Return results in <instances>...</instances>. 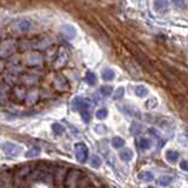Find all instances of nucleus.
Here are the masks:
<instances>
[{
	"instance_id": "f257e3e1",
	"label": "nucleus",
	"mask_w": 188,
	"mask_h": 188,
	"mask_svg": "<svg viewBox=\"0 0 188 188\" xmlns=\"http://www.w3.org/2000/svg\"><path fill=\"white\" fill-rule=\"evenodd\" d=\"M74 153H75L76 160L84 163L88 158V147L84 142H78L74 145Z\"/></svg>"
},
{
	"instance_id": "f03ea898",
	"label": "nucleus",
	"mask_w": 188,
	"mask_h": 188,
	"mask_svg": "<svg viewBox=\"0 0 188 188\" xmlns=\"http://www.w3.org/2000/svg\"><path fill=\"white\" fill-rule=\"evenodd\" d=\"M91 106L89 99H82L80 96H76L72 101V108L75 111H86Z\"/></svg>"
},
{
	"instance_id": "7ed1b4c3",
	"label": "nucleus",
	"mask_w": 188,
	"mask_h": 188,
	"mask_svg": "<svg viewBox=\"0 0 188 188\" xmlns=\"http://www.w3.org/2000/svg\"><path fill=\"white\" fill-rule=\"evenodd\" d=\"M2 149L5 152V154L7 156H11V158H14V156H18L19 153H20L21 148L14 143H11V142H7L2 146Z\"/></svg>"
},
{
	"instance_id": "20e7f679",
	"label": "nucleus",
	"mask_w": 188,
	"mask_h": 188,
	"mask_svg": "<svg viewBox=\"0 0 188 188\" xmlns=\"http://www.w3.org/2000/svg\"><path fill=\"white\" fill-rule=\"evenodd\" d=\"M13 41H4L1 45H0V57L1 58H5L6 55L11 53L13 51Z\"/></svg>"
},
{
	"instance_id": "39448f33",
	"label": "nucleus",
	"mask_w": 188,
	"mask_h": 188,
	"mask_svg": "<svg viewBox=\"0 0 188 188\" xmlns=\"http://www.w3.org/2000/svg\"><path fill=\"white\" fill-rule=\"evenodd\" d=\"M13 27L15 29L20 31V32H26V31L29 29V27H31V22L28 20H26V19H20V20H17L14 22Z\"/></svg>"
},
{
	"instance_id": "423d86ee",
	"label": "nucleus",
	"mask_w": 188,
	"mask_h": 188,
	"mask_svg": "<svg viewBox=\"0 0 188 188\" xmlns=\"http://www.w3.org/2000/svg\"><path fill=\"white\" fill-rule=\"evenodd\" d=\"M172 181H173V176H170V175H162V176L159 178L158 183L160 186H162V187H166L169 183H172Z\"/></svg>"
},
{
	"instance_id": "0eeeda50",
	"label": "nucleus",
	"mask_w": 188,
	"mask_h": 188,
	"mask_svg": "<svg viewBox=\"0 0 188 188\" xmlns=\"http://www.w3.org/2000/svg\"><path fill=\"white\" fill-rule=\"evenodd\" d=\"M102 79L106 81H111L114 79L115 74L114 72H113V69H111V68H105L104 71H102Z\"/></svg>"
},
{
	"instance_id": "6e6552de",
	"label": "nucleus",
	"mask_w": 188,
	"mask_h": 188,
	"mask_svg": "<svg viewBox=\"0 0 188 188\" xmlns=\"http://www.w3.org/2000/svg\"><path fill=\"white\" fill-rule=\"evenodd\" d=\"M120 158L123 161H131L133 159V152L129 148H126L120 153Z\"/></svg>"
},
{
	"instance_id": "1a4fd4ad",
	"label": "nucleus",
	"mask_w": 188,
	"mask_h": 188,
	"mask_svg": "<svg viewBox=\"0 0 188 188\" xmlns=\"http://www.w3.org/2000/svg\"><path fill=\"white\" fill-rule=\"evenodd\" d=\"M62 31H64V33L66 34L69 39L74 38V35H75V29L71 25H64L62 26Z\"/></svg>"
},
{
	"instance_id": "9d476101",
	"label": "nucleus",
	"mask_w": 188,
	"mask_h": 188,
	"mask_svg": "<svg viewBox=\"0 0 188 188\" xmlns=\"http://www.w3.org/2000/svg\"><path fill=\"white\" fill-rule=\"evenodd\" d=\"M138 178L141 181H152L154 179V175L152 174L151 172H141L140 174L138 175Z\"/></svg>"
},
{
	"instance_id": "9b49d317",
	"label": "nucleus",
	"mask_w": 188,
	"mask_h": 188,
	"mask_svg": "<svg viewBox=\"0 0 188 188\" xmlns=\"http://www.w3.org/2000/svg\"><path fill=\"white\" fill-rule=\"evenodd\" d=\"M154 6L159 12H163V11H166V8H167L168 2L167 1H165V0H156L154 2Z\"/></svg>"
},
{
	"instance_id": "f8f14e48",
	"label": "nucleus",
	"mask_w": 188,
	"mask_h": 188,
	"mask_svg": "<svg viewBox=\"0 0 188 188\" xmlns=\"http://www.w3.org/2000/svg\"><path fill=\"white\" fill-rule=\"evenodd\" d=\"M135 94H136L138 96H141V98L146 96V95L148 94L147 87H145L143 85H139V86H136V87H135Z\"/></svg>"
},
{
	"instance_id": "ddd939ff",
	"label": "nucleus",
	"mask_w": 188,
	"mask_h": 188,
	"mask_svg": "<svg viewBox=\"0 0 188 188\" xmlns=\"http://www.w3.org/2000/svg\"><path fill=\"white\" fill-rule=\"evenodd\" d=\"M166 158H167L168 161L170 162H175L179 158V153L176 151H167L166 153Z\"/></svg>"
},
{
	"instance_id": "4468645a",
	"label": "nucleus",
	"mask_w": 188,
	"mask_h": 188,
	"mask_svg": "<svg viewBox=\"0 0 188 188\" xmlns=\"http://www.w3.org/2000/svg\"><path fill=\"white\" fill-rule=\"evenodd\" d=\"M40 154V149L38 147H32L28 152H26V158L28 159H32V158H37L38 155Z\"/></svg>"
},
{
	"instance_id": "2eb2a0df",
	"label": "nucleus",
	"mask_w": 188,
	"mask_h": 188,
	"mask_svg": "<svg viewBox=\"0 0 188 188\" xmlns=\"http://www.w3.org/2000/svg\"><path fill=\"white\" fill-rule=\"evenodd\" d=\"M112 145H113L114 148H121L125 145V140L122 138H120V136H114L112 139Z\"/></svg>"
},
{
	"instance_id": "dca6fc26",
	"label": "nucleus",
	"mask_w": 188,
	"mask_h": 188,
	"mask_svg": "<svg viewBox=\"0 0 188 188\" xmlns=\"http://www.w3.org/2000/svg\"><path fill=\"white\" fill-rule=\"evenodd\" d=\"M85 81L87 82L88 85H94L96 82V76L95 74L92 73V72H87L86 75H85Z\"/></svg>"
},
{
	"instance_id": "f3484780",
	"label": "nucleus",
	"mask_w": 188,
	"mask_h": 188,
	"mask_svg": "<svg viewBox=\"0 0 188 188\" xmlns=\"http://www.w3.org/2000/svg\"><path fill=\"white\" fill-rule=\"evenodd\" d=\"M139 147H140V149H148L151 147V141L146 138H141L139 140Z\"/></svg>"
},
{
	"instance_id": "a211bd4d",
	"label": "nucleus",
	"mask_w": 188,
	"mask_h": 188,
	"mask_svg": "<svg viewBox=\"0 0 188 188\" xmlns=\"http://www.w3.org/2000/svg\"><path fill=\"white\" fill-rule=\"evenodd\" d=\"M113 92V88L112 86H107V85H104L102 87L100 88V93L104 95V96H108V95H111Z\"/></svg>"
},
{
	"instance_id": "6ab92c4d",
	"label": "nucleus",
	"mask_w": 188,
	"mask_h": 188,
	"mask_svg": "<svg viewBox=\"0 0 188 188\" xmlns=\"http://www.w3.org/2000/svg\"><path fill=\"white\" fill-rule=\"evenodd\" d=\"M107 109L106 108H101V109H99L98 112H96V118L99 119V120H104V119H106V116H107Z\"/></svg>"
},
{
	"instance_id": "aec40b11",
	"label": "nucleus",
	"mask_w": 188,
	"mask_h": 188,
	"mask_svg": "<svg viewBox=\"0 0 188 188\" xmlns=\"http://www.w3.org/2000/svg\"><path fill=\"white\" fill-rule=\"evenodd\" d=\"M91 165H92V167H94V168H99V167H100V165H101L100 158H99L98 155H93V156H92Z\"/></svg>"
},
{
	"instance_id": "412c9836",
	"label": "nucleus",
	"mask_w": 188,
	"mask_h": 188,
	"mask_svg": "<svg viewBox=\"0 0 188 188\" xmlns=\"http://www.w3.org/2000/svg\"><path fill=\"white\" fill-rule=\"evenodd\" d=\"M52 129H53L54 133L58 135L62 134V132H64V127L61 126L60 123H53V125H52Z\"/></svg>"
},
{
	"instance_id": "4be33fe9",
	"label": "nucleus",
	"mask_w": 188,
	"mask_h": 188,
	"mask_svg": "<svg viewBox=\"0 0 188 188\" xmlns=\"http://www.w3.org/2000/svg\"><path fill=\"white\" fill-rule=\"evenodd\" d=\"M123 93H125V89H123V87L116 88V91L114 92V95H113V99H114V100H118V99H120V98H122Z\"/></svg>"
},
{
	"instance_id": "5701e85b",
	"label": "nucleus",
	"mask_w": 188,
	"mask_h": 188,
	"mask_svg": "<svg viewBox=\"0 0 188 188\" xmlns=\"http://www.w3.org/2000/svg\"><path fill=\"white\" fill-rule=\"evenodd\" d=\"M81 118H82V120L85 121V122H88V121L91 120V114H89L88 109H86V111H81Z\"/></svg>"
},
{
	"instance_id": "b1692460",
	"label": "nucleus",
	"mask_w": 188,
	"mask_h": 188,
	"mask_svg": "<svg viewBox=\"0 0 188 188\" xmlns=\"http://www.w3.org/2000/svg\"><path fill=\"white\" fill-rule=\"evenodd\" d=\"M131 132H132L133 134H138L139 132H141V126L140 125H138V123H133V125L131 126Z\"/></svg>"
},
{
	"instance_id": "393cba45",
	"label": "nucleus",
	"mask_w": 188,
	"mask_h": 188,
	"mask_svg": "<svg viewBox=\"0 0 188 188\" xmlns=\"http://www.w3.org/2000/svg\"><path fill=\"white\" fill-rule=\"evenodd\" d=\"M180 167L183 169V170H188V162L186 160H183V161L180 162Z\"/></svg>"
},
{
	"instance_id": "a878e982",
	"label": "nucleus",
	"mask_w": 188,
	"mask_h": 188,
	"mask_svg": "<svg viewBox=\"0 0 188 188\" xmlns=\"http://www.w3.org/2000/svg\"><path fill=\"white\" fill-rule=\"evenodd\" d=\"M147 188H154V187H147Z\"/></svg>"
}]
</instances>
